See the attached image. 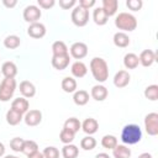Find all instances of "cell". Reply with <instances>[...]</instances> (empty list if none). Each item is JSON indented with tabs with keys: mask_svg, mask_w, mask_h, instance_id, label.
Masks as SVG:
<instances>
[{
	"mask_svg": "<svg viewBox=\"0 0 158 158\" xmlns=\"http://www.w3.org/2000/svg\"><path fill=\"white\" fill-rule=\"evenodd\" d=\"M62 89L65 93H75L77 91V81L72 77H65L62 80Z\"/></svg>",
	"mask_w": 158,
	"mask_h": 158,
	"instance_id": "cell-27",
	"label": "cell"
},
{
	"mask_svg": "<svg viewBox=\"0 0 158 158\" xmlns=\"http://www.w3.org/2000/svg\"><path fill=\"white\" fill-rule=\"evenodd\" d=\"M5 158H19V157H16V156H6Z\"/></svg>",
	"mask_w": 158,
	"mask_h": 158,
	"instance_id": "cell-48",
	"label": "cell"
},
{
	"mask_svg": "<svg viewBox=\"0 0 158 158\" xmlns=\"http://www.w3.org/2000/svg\"><path fill=\"white\" fill-rule=\"evenodd\" d=\"M38 151V144L32 141V139H28V141H25L23 143V148H22V153H25L26 156H30L35 152Z\"/></svg>",
	"mask_w": 158,
	"mask_h": 158,
	"instance_id": "cell-35",
	"label": "cell"
},
{
	"mask_svg": "<svg viewBox=\"0 0 158 158\" xmlns=\"http://www.w3.org/2000/svg\"><path fill=\"white\" fill-rule=\"evenodd\" d=\"M94 5H95V0H79V6L85 10H89Z\"/></svg>",
	"mask_w": 158,
	"mask_h": 158,
	"instance_id": "cell-42",
	"label": "cell"
},
{
	"mask_svg": "<svg viewBox=\"0 0 158 158\" xmlns=\"http://www.w3.org/2000/svg\"><path fill=\"white\" fill-rule=\"evenodd\" d=\"M28 107H30V104H28V100L25 99V98H16L12 102H11V109L20 112V114H26L28 111Z\"/></svg>",
	"mask_w": 158,
	"mask_h": 158,
	"instance_id": "cell-16",
	"label": "cell"
},
{
	"mask_svg": "<svg viewBox=\"0 0 158 158\" xmlns=\"http://www.w3.org/2000/svg\"><path fill=\"white\" fill-rule=\"evenodd\" d=\"M115 26L121 30V32H131L137 27V20L132 14L121 12L115 19Z\"/></svg>",
	"mask_w": 158,
	"mask_h": 158,
	"instance_id": "cell-3",
	"label": "cell"
},
{
	"mask_svg": "<svg viewBox=\"0 0 158 158\" xmlns=\"http://www.w3.org/2000/svg\"><path fill=\"white\" fill-rule=\"evenodd\" d=\"M144 128L149 136H157L158 135V114L157 112H149L148 115H146Z\"/></svg>",
	"mask_w": 158,
	"mask_h": 158,
	"instance_id": "cell-6",
	"label": "cell"
},
{
	"mask_svg": "<svg viewBox=\"0 0 158 158\" xmlns=\"http://www.w3.org/2000/svg\"><path fill=\"white\" fill-rule=\"evenodd\" d=\"M2 4H4L6 7H14V6L17 4V1H16V0H12V1H7V0H4V1H2Z\"/></svg>",
	"mask_w": 158,
	"mask_h": 158,
	"instance_id": "cell-43",
	"label": "cell"
},
{
	"mask_svg": "<svg viewBox=\"0 0 158 158\" xmlns=\"http://www.w3.org/2000/svg\"><path fill=\"white\" fill-rule=\"evenodd\" d=\"M70 56L75 59H83L88 54V46L84 42H75L69 48Z\"/></svg>",
	"mask_w": 158,
	"mask_h": 158,
	"instance_id": "cell-8",
	"label": "cell"
},
{
	"mask_svg": "<svg viewBox=\"0 0 158 158\" xmlns=\"http://www.w3.org/2000/svg\"><path fill=\"white\" fill-rule=\"evenodd\" d=\"M4 153H5V146L0 142V157H2V156H4Z\"/></svg>",
	"mask_w": 158,
	"mask_h": 158,
	"instance_id": "cell-47",
	"label": "cell"
},
{
	"mask_svg": "<svg viewBox=\"0 0 158 158\" xmlns=\"http://www.w3.org/2000/svg\"><path fill=\"white\" fill-rule=\"evenodd\" d=\"M74 133L73 132H70V131H68V130H65V128H62V131H60V133H59V139H60V142H63L64 144H69V143H72L73 141H74Z\"/></svg>",
	"mask_w": 158,
	"mask_h": 158,
	"instance_id": "cell-36",
	"label": "cell"
},
{
	"mask_svg": "<svg viewBox=\"0 0 158 158\" xmlns=\"http://www.w3.org/2000/svg\"><path fill=\"white\" fill-rule=\"evenodd\" d=\"M79 154V149L75 144H64V147L62 148V156L63 158H77Z\"/></svg>",
	"mask_w": 158,
	"mask_h": 158,
	"instance_id": "cell-28",
	"label": "cell"
},
{
	"mask_svg": "<svg viewBox=\"0 0 158 158\" xmlns=\"http://www.w3.org/2000/svg\"><path fill=\"white\" fill-rule=\"evenodd\" d=\"M112 156L115 158H130L131 157V149L125 144H117L112 149Z\"/></svg>",
	"mask_w": 158,
	"mask_h": 158,
	"instance_id": "cell-25",
	"label": "cell"
},
{
	"mask_svg": "<svg viewBox=\"0 0 158 158\" xmlns=\"http://www.w3.org/2000/svg\"><path fill=\"white\" fill-rule=\"evenodd\" d=\"M69 62H70V56L69 53L68 54H63V56H53L52 57V65L54 69L57 70H63L65 69L68 65H69Z\"/></svg>",
	"mask_w": 158,
	"mask_h": 158,
	"instance_id": "cell-11",
	"label": "cell"
},
{
	"mask_svg": "<svg viewBox=\"0 0 158 158\" xmlns=\"http://www.w3.org/2000/svg\"><path fill=\"white\" fill-rule=\"evenodd\" d=\"M23 121L27 126L30 127H35L37 125L41 123L42 121V112L40 110H28L25 116H23Z\"/></svg>",
	"mask_w": 158,
	"mask_h": 158,
	"instance_id": "cell-9",
	"label": "cell"
},
{
	"mask_svg": "<svg viewBox=\"0 0 158 158\" xmlns=\"http://www.w3.org/2000/svg\"><path fill=\"white\" fill-rule=\"evenodd\" d=\"M72 22L78 26V27H83L88 23L89 21V10H85L83 7H80L79 5L75 6L72 11Z\"/></svg>",
	"mask_w": 158,
	"mask_h": 158,
	"instance_id": "cell-5",
	"label": "cell"
},
{
	"mask_svg": "<svg viewBox=\"0 0 158 158\" xmlns=\"http://www.w3.org/2000/svg\"><path fill=\"white\" fill-rule=\"evenodd\" d=\"M139 64V59H138V56L135 54V53H127L125 54L123 57V65L127 68V69H136Z\"/></svg>",
	"mask_w": 158,
	"mask_h": 158,
	"instance_id": "cell-23",
	"label": "cell"
},
{
	"mask_svg": "<svg viewBox=\"0 0 158 158\" xmlns=\"http://www.w3.org/2000/svg\"><path fill=\"white\" fill-rule=\"evenodd\" d=\"M27 35L32 38H42L46 35V26L41 22L30 23L27 28Z\"/></svg>",
	"mask_w": 158,
	"mask_h": 158,
	"instance_id": "cell-10",
	"label": "cell"
},
{
	"mask_svg": "<svg viewBox=\"0 0 158 158\" xmlns=\"http://www.w3.org/2000/svg\"><path fill=\"white\" fill-rule=\"evenodd\" d=\"M90 95L94 100L96 101H104L107 95H109V91L106 89V86L101 85V84H98V85H94L91 88V91H90Z\"/></svg>",
	"mask_w": 158,
	"mask_h": 158,
	"instance_id": "cell-14",
	"label": "cell"
},
{
	"mask_svg": "<svg viewBox=\"0 0 158 158\" xmlns=\"http://www.w3.org/2000/svg\"><path fill=\"white\" fill-rule=\"evenodd\" d=\"M130 80H131V75L128 74L127 70L122 69V70H118L115 74V77H114V85L116 88H125V86L128 85Z\"/></svg>",
	"mask_w": 158,
	"mask_h": 158,
	"instance_id": "cell-12",
	"label": "cell"
},
{
	"mask_svg": "<svg viewBox=\"0 0 158 158\" xmlns=\"http://www.w3.org/2000/svg\"><path fill=\"white\" fill-rule=\"evenodd\" d=\"M37 4L42 9H49L56 4V1L54 0H37Z\"/></svg>",
	"mask_w": 158,
	"mask_h": 158,
	"instance_id": "cell-41",
	"label": "cell"
},
{
	"mask_svg": "<svg viewBox=\"0 0 158 158\" xmlns=\"http://www.w3.org/2000/svg\"><path fill=\"white\" fill-rule=\"evenodd\" d=\"M101 146L106 149H114L117 146V138L114 135H105L101 138Z\"/></svg>",
	"mask_w": 158,
	"mask_h": 158,
	"instance_id": "cell-32",
	"label": "cell"
},
{
	"mask_svg": "<svg viewBox=\"0 0 158 158\" xmlns=\"http://www.w3.org/2000/svg\"><path fill=\"white\" fill-rule=\"evenodd\" d=\"M81 128H83V131H84L86 135L91 136V135H94V133L98 131V128H99V123H98V121H96L95 118H93V117H88V118H85V120L83 121V123H81Z\"/></svg>",
	"mask_w": 158,
	"mask_h": 158,
	"instance_id": "cell-17",
	"label": "cell"
},
{
	"mask_svg": "<svg viewBox=\"0 0 158 158\" xmlns=\"http://www.w3.org/2000/svg\"><path fill=\"white\" fill-rule=\"evenodd\" d=\"M107 16L105 15V12H104V10L101 9V7H96L95 10H94V12H93V20H94V22L96 23V25H99V26H104L106 22H107Z\"/></svg>",
	"mask_w": 158,
	"mask_h": 158,
	"instance_id": "cell-29",
	"label": "cell"
},
{
	"mask_svg": "<svg viewBox=\"0 0 158 158\" xmlns=\"http://www.w3.org/2000/svg\"><path fill=\"white\" fill-rule=\"evenodd\" d=\"M19 90H20L22 98H25V99H30V98H33L36 95V88L28 80L21 81L20 83V86H19Z\"/></svg>",
	"mask_w": 158,
	"mask_h": 158,
	"instance_id": "cell-13",
	"label": "cell"
},
{
	"mask_svg": "<svg viewBox=\"0 0 158 158\" xmlns=\"http://www.w3.org/2000/svg\"><path fill=\"white\" fill-rule=\"evenodd\" d=\"M41 15H42V12H41L40 7L36 6V5H28L23 10V20L28 23L38 22Z\"/></svg>",
	"mask_w": 158,
	"mask_h": 158,
	"instance_id": "cell-7",
	"label": "cell"
},
{
	"mask_svg": "<svg viewBox=\"0 0 158 158\" xmlns=\"http://www.w3.org/2000/svg\"><path fill=\"white\" fill-rule=\"evenodd\" d=\"M156 53L152 51V49H144L141 52L138 59H139V63L143 65V67H151L154 60H156Z\"/></svg>",
	"mask_w": 158,
	"mask_h": 158,
	"instance_id": "cell-15",
	"label": "cell"
},
{
	"mask_svg": "<svg viewBox=\"0 0 158 158\" xmlns=\"http://www.w3.org/2000/svg\"><path fill=\"white\" fill-rule=\"evenodd\" d=\"M75 4H77L75 0H59V6L64 10H68V9L73 7Z\"/></svg>",
	"mask_w": 158,
	"mask_h": 158,
	"instance_id": "cell-40",
	"label": "cell"
},
{
	"mask_svg": "<svg viewBox=\"0 0 158 158\" xmlns=\"http://www.w3.org/2000/svg\"><path fill=\"white\" fill-rule=\"evenodd\" d=\"M138 158H152V154H151V153H147V152H144V153L139 154V156H138Z\"/></svg>",
	"mask_w": 158,
	"mask_h": 158,
	"instance_id": "cell-46",
	"label": "cell"
},
{
	"mask_svg": "<svg viewBox=\"0 0 158 158\" xmlns=\"http://www.w3.org/2000/svg\"><path fill=\"white\" fill-rule=\"evenodd\" d=\"M142 5H143L142 0H127V1H126V6H127L130 10H132V11H138V10H141Z\"/></svg>",
	"mask_w": 158,
	"mask_h": 158,
	"instance_id": "cell-39",
	"label": "cell"
},
{
	"mask_svg": "<svg viewBox=\"0 0 158 158\" xmlns=\"http://www.w3.org/2000/svg\"><path fill=\"white\" fill-rule=\"evenodd\" d=\"M52 52H53V56L68 54V47L63 41H56L52 44Z\"/></svg>",
	"mask_w": 158,
	"mask_h": 158,
	"instance_id": "cell-30",
	"label": "cell"
},
{
	"mask_svg": "<svg viewBox=\"0 0 158 158\" xmlns=\"http://www.w3.org/2000/svg\"><path fill=\"white\" fill-rule=\"evenodd\" d=\"M20 43H21V40L16 35H10L4 40V46L7 49H15V48H17L20 46Z\"/></svg>",
	"mask_w": 158,
	"mask_h": 158,
	"instance_id": "cell-31",
	"label": "cell"
},
{
	"mask_svg": "<svg viewBox=\"0 0 158 158\" xmlns=\"http://www.w3.org/2000/svg\"><path fill=\"white\" fill-rule=\"evenodd\" d=\"M28 158H44L43 157V154L40 152V151H37V152H35V153H32V154H30V156H27Z\"/></svg>",
	"mask_w": 158,
	"mask_h": 158,
	"instance_id": "cell-44",
	"label": "cell"
},
{
	"mask_svg": "<svg viewBox=\"0 0 158 158\" xmlns=\"http://www.w3.org/2000/svg\"><path fill=\"white\" fill-rule=\"evenodd\" d=\"M23 143H25V139L21 138V137H15L10 141V148L14 151V152H22V148H23Z\"/></svg>",
	"mask_w": 158,
	"mask_h": 158,
	"instance_id": "cell-37",
	"label": "cell"
},
{
	"mask_svg": "<svg viewBox=\"0 0 158 158\" xmlns=\"http://www.w3.org/2000/svg\"><path fill=\"white\" fill-rule=\"evenodd\" d=\"M73 101L78 106H84L89 101V93L86 90H77L73 95Z\"/></svg>",
	"mask_w": 158,
	"mask_h": 158,
	"instance_id": "cell-22",
	"label": "cell"
},
{
	"mask_svg": "<svg viewBox=\"0 0 158 158\" xmlns=\"http://www.w3.org/2000/svg\"><path fill=\"white\" fill-rule=\"evenodd\" d=\"M95 158H110V156L107 153H98L95 156Z\"/></svg>",
	"mask_w": 158,
	"mask_h": 158,
	"instance_id": "cell-45",
	"label": "cell"
},
{
	"mask_svg": "<svg viewBox=\"0 0 158 158\" xmlns=\"http://www.w3.org/2000/svg\"><path fill=\"white\" fill-rule=\"evenodd\" d=\"M90 70L94 79L99 83H104L109 78V65L106 60L100 57H94L90 60Z\"/></svg>",
	"mask_w": 158,
	"mask_h": 158,
	"instance_id": "cell-1",
	"label": "cell"
},
{
	"mask_svg": "<svg viewBox=\"0 0 158 158\" xmlns=\"http://www.w3.org/2000/svg\"><path fill=\"white\" fill-rule=\"evenodd\" d=\"M95 146H96V139L93 136H86L80 141V147L84 151H91L95 148Z\"/></svg>",
	"mask_w": 158,
	"mask_h": 158,
	"instance_id": "cell-34",
	"label": "cell"
},
{
	"mask_svg": "<svg viewBox=\"0 0 158 158\" xmlns=\"http://www.w3.org/2000/svg\"><path fill=\"white\" fill-rule=\"evenodd\" d=\"M16 90L15 78H5L0 83V101H9Z\"/></svg>",
	"mask_w": 158,
	"mask_h": 158,
	"instance_id": "cell-4",
	"label": "cell"
},
{
	"mask_svg": "<svg viewBox=\"0 0 158 158\" xmlns=\"http://www.w3.org/2000/svg\"><path fill=\"white\" fill-rule=\"evenodd\" d=\"M114 44L116 46V47H120V48H125V47H127L128 44H130V37H128V35H126L125 32H116L115 35H114Z\"/></svg>",
	"mask_w": 158,
	"mask_h": 158,
	"instance_id": "cell-21",
	"label": "cell"
},
{
	"mask_svg": "<svg viewBox=\"0 0 158 158\" xmlns=\"http://www.w3.org/2000/svg\"><path fill=\"white\" fill-rule=\"evenodd\" d=\"M63 128H65V130H68V131H70V132H73V133L75 135V133L81 128V123H80V121H79L78 118H75V117H69V118L65 120Z\"/></svg>",
	"mask_w": 158,
	"mask_h": 158,
	"instance_id": "cell-26",
	"label": "cell"
},
{
	"mask_svg": "<svg viewBox=\"0 0 158 158\" xmlns=\"http://www.w3.org/2000/svg\"><path fill=\"white\" fill-rule=\"evenodd\" d=\"M144 96H146V99H148L151 101H156L158 99V85L152 84V85L147 86L144 89Z\"/></svg>",
	"mask_w": 158,
	"mask_h": 158,
	"instance_id": "cell-33",
	"label": "cell"
},
{
	"mask_svg": "<svg viewBox=\"0 0 158 158\" xmlns=\"http://www.w3.org/2000/svg\"><path fill=\"white\" fill-rule=\"evenodd\" d=\"M70 72H72L73 77H75V78H83V77L86 75L88 68H86V65H85L83 62L77 60V62H74V63L72 64Z\"/></svg>",
	"mask_w": 158,
	"mask_h": 158,
	"instance_id": "cell-19",
	"label": "cell"
},
{
	"mask_svg": "<svg viewBox=\"0 0 158 158\" xmlns=\"http://www.w3.org/2000/svg\"><path fill=\"white\" fill-rule=\"evenodd\" d=\"M22 120H23L22 114L17 112V111H15V110H12V109H10V110L6 112V122H7L10 126H16V125H19Z\"/></svg>",
	"mask_w": 158,
	"mask_h": 158,
	"instance_id": "cell-24",
	"label": "cell"
},
{
	"mask_svg": "<svg viewBox=\"0 0 158 158\" xmlns=\"http://www.w3.org/2000/svg\"><path fill=\"white\" fill-rule=\"evenodd\" d=\"M142 138V131L139 128L138 125L135 123H130L126 125L122 128L121 132V141L123 142V144H136L141 141Z\"/></svg>",
	"mask_w": 158,
	"mask_h": 158,
	"instance_id": "cell-2",
	"label": "cell"
},
{
	"mask_svg": "<svg viewBox=\"0 0 158 158\" xmlns=\"http://www.w3.org/2000/svg\"><path fill=\"white\" fill-rule=\"evenodd\" d=\"M1 73L5 78H15L17 74V67L14 62H5L1 65Z\"/></svg>",
	"mask_w": 158,
	"mask_h": 158,
	"instance_id": "cell-20",
	"label": "cell"
},
{
	"mask_svg": "<svg viewBox=\"0 0 158 158\" xmlns=\"http://www.w3.org/2000/svg\"><path fill=\"white\" fill-rule=\"evenodd\" d=\"M117 7H118L117 0H102V7L101 9L104 10V12L107 17L114 16L117 11Z\"/></svg>",
	"mask_w": 158,
	"mask_h": 158,
	"instance_id": "cell-18",
	"label": "cell"
},
{
	"mask_svg": "<svg viewBox=\"0 0 158 158\" xmlns=\"http://www.w3.org/2000/svg\"><path fill=\"white\" fill-rule=\"evenodd\" d=\"M44 158H59V151L58 148L51 146V147H46L42 152Z\"/></svg>",
	"mask_w": 158,
	"mask_h": 158,
	"instance_id": "cell-38",
	"label": "cell"
}]
</instances>
